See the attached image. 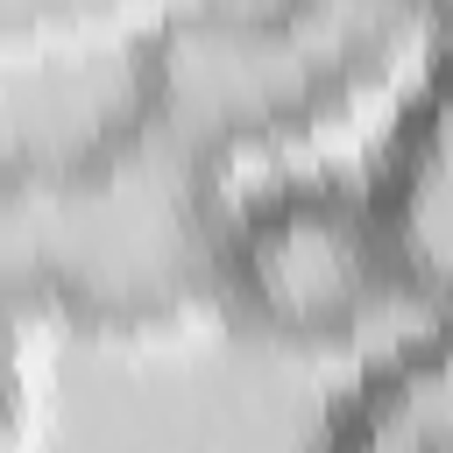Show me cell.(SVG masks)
Instances as JSON below:
<instances>
[{
    "label": "cell",
    "instance_id": "6da1fadb",
    "mask_svg": "<svg viewBox=\"0 0 453 453\" xmlns=\"http://www.w3.org/2000/svg\"><path fill=\"white\" fill-rule=\"evenodd\" d=\"M226 163L120 85V106L14 149L0 170V269L21 311L78 333H177L219 311L234 241Z\"/></svg>",
    "mask_w": 453,
    "mask_h": 453
},
{
    "label": "cell",
    "instance_id": "7a4b0ae2",
    "mask_svg": "<svg viewBox=\"0 0 453 453\" xmlns=\"http://www.w3.org/2000/svg\"><path fill=\"white\" fill-rule=\"evenodd\" d=\"M439 7H177L127 57V92L205 142L226 170L347 127L361 106L411 92Z\"/></svg>",
    "mask_w": 453,
    "mask_h": 453
},
{
    "label": "cell",
    "instance_id": "3957f363",
    "mask_svg": "<svg viewBox=\"0 0 453 453\" xmlns=\"http://www.w3.org/2000/svg\"><path fill=\"white\" fill-rule=\"evenodd\" d=\"M396 297H411L375 177H283L234 212L219 319L269 347H340L368 333Z\"/></svg>",
    "mask_w": 453,
    "mask_h": 453
},
{
    "label": "cell",
    "instance_id": "277c9868",
    "mask_svg": "<svg viewBox=\"0 0 453 453\" xmlns=\"http://www.w3.org/2000/svg\"><path fill=\"white\" fill-rule=\"evenodd\" d=\"M375 198L389 212L411 297H425V304H439V319H453V7H439V21H432V57H425L418 85L403 92Z\"/></svg>",
    "mask_w": 453,
    "mask_h": 453
},
{
    "label": "cell",
    "instance_id": "5b68a950",
    "mask_svg": "<svg viewBox=\"0 0 453 453\" xmlns=\"http://www.w3.org/2000/svg\"><path fill=\"white\" fill-rule=\"evenodd\" d=\"M311 453H453V319L375 361Z\"/></svg>",
    "mask_w": 453,
    "mask_h": 453
}]
</instances>
